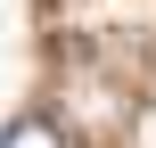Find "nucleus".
Masks as SVG:
<instances>
[{"mask_svg": "<svg viewBox=\"0 0 156 148\" xmlns=\"http://www.w3.org/2000/svg\"><path fill=\"white\" fill-rule=\"evenodd\" d=\"M0 148H74V140H66V124H49V115H16V124L0 132Z\"/></svg>", "mask_w": 156, "mask_h": 148, "instance_id": "f257e3e1", "label": "nucleus"}]
</instances>
